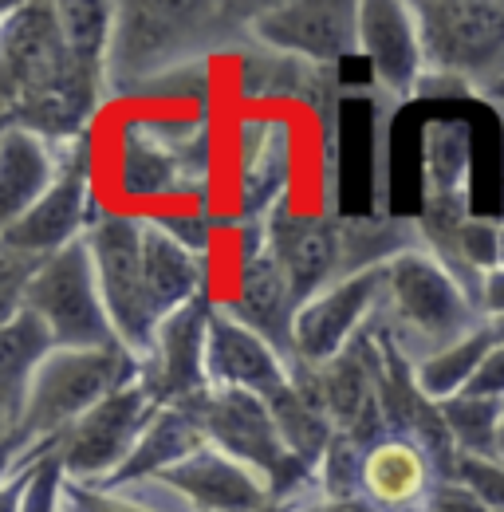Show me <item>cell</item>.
<instances>
[{
	"mask_svg": "<svg viewBox=\"0 0 504 512\" xmlns=\"http://www.w3.org/2000/svg\"><path fill=\"white\" fill-rule=\"evenodd\" d=\"M414 249H426V233H422L418 213L414 217L343 213V272H339V280L359 276V272H375V268H390L398 256L414 253Z\"/></svg>",
	"mask_w": 504,
	"mask_h": 512,
	"instance_id": "29",
	"label": "cell"
},
{
	"mask_svg": "<svg viewBox=\"0 0 504 512\" xmlns=\"http://www.w3.org/2000/svg\"><path fill=\"white\" fill-rule=\"evenodd\" d=\"M20 308H32L52 327L56 343L67 351L123 347L115 335L111 312H107L103 288H99V272H95V256H91L87 237L40 264Z\"/></svg>",
	"mask_w": 504,
	"mask_h": 512,
	"instance_id": "8",
	"label": "cell"
},
{
	"mask_svg": "<svg viewBox=\"0 0 504 512\" xmlns=\"http://www.w3.org/2000/svg\"><path fill=\"white\" fill-rule=\"evenodd\" d=\"M363 60L371 64V87L394 103H414L426 83V48L414 4L363 0L359 4Z\"/></svg>",
	"mask_w": 504,
	"mask_h": 512,
	"instance_id": "19",
	"label": "cell"
},
{
	"mask_svg": "<svg viewBox=\"0 0 504 512\" xmlns=\"http://www.w3.org/2000/svg\"><path fill=\"white\" fill-rule=\"evenodd\" d=\"M449 485H461L473 493L481 505L504 512V461L501 457H477V453H457Z\"/></svg>",
	"mask_w": 504,
	"mask_h": 512,
	"instance_id": "36",
	"label": "cell"
},
{
	"mask_svg": "<svg viewBox=\"0 0 504 512\" xmlns=\"http://www.w3.org/2000/svg\"><path fill=\"white\" fill-rule=\"evenodd\" d=\"M63 150L24 127H8L0 134V225L24 217L44 193L56 186L63 170Z\"/></svg>",
	"mask_w": 504,
	"mask_h": 512,
	"instance_id": "25",
	"label": "cell"
},
{
	"mask_svg": "<svg viewBox=\"0 0 504 512\" xmlns=\"http://www.w3.org/2000/svg\"><path fill=\"white\" fill-rule=\"evenodd\" d=\"M201 446H209V438H205L201 422L189 414L186 406H162L154 414V422L146 426V434L138 438L130 461L115 473V481L99 485V489H123V485H138V481H154L166 469H174L186 457H193Z\"/></svg>",
	"mask_w": 504,
	"mask_h": 512,
	"instance_id": "27",
	"label": "cell"
},
{
	"mask_svg": "<svg viewBox=\"0 0 504 512\" xmlns=\"http://www.w3.org/2000/svg\"><path fill=\"white\" fill-rule=\"evenodd\" d=\"M241 268H237V292L233 300L225 304L241 323H249L256 335H264L296 371V312H300V300L280 268V260L268 249V237H264V221L260 225H241Z\"/></svg>",
	"mask_w": 504,
	"mask_h": 512,
	"instance_id": "17",
	"label": "cell"
},
{
	"mask_svg": "<svg viewBox=\"0 0 504 512\" xmlns=\"http://www.w3.org/2000/svg\"><path fill=\"white\" fill-rule=\"evenodd\" d=\"M56 347L60 343L52 327L32 308H20L0 323V434H12V426L20 422L28 383Z\"/></svg>",
	"mask_w": 504,
	"mask_h": 512,
	"instance_id": "26",
	"label": "cell"
},
{
	"mask_svg": "<svg viewBox=\"0 0 504 512\" xmlns=\"http://www.w3.org/2000/svg\"><path fill=\"white\" fill-rule=\"evenodd\" d=\"M209 386L213 390H249V394H276L280 386L292 379V363L264 339L256 335L249 323H241L225 304L213 308L209 320Z\"/></svg>",
	"mask_w": 504,
	"mask_h": 512,
	"instance_id": "21",
	"label": "cell"
},
{
	"mask_svg": "<svg viewBox=\"0 0 504 512\" xmlns=\"http://www.w3.org/2000/svg\"><path fill=\"white\" fill-rule=\"evenodd\" d=\"M91 138H75L63 150L56 186L44 193L24 217L0 225V249L32 260H48L67 245L83 241L99 213H91Z\"/></svg>",
	"mask_w": 504,
	"mask_h": 512,
	"instance_id": "11",
	"label": "cell"
},
{
	"mask_svg": "<svg viewBox=\"0 0 504 512\" xmlns=\"http://www.w3.org/2000/svg\"><path fill=\"white\" fill-rule=\"evenodd\" d=\"M60 489H63L60 457L48 453L44 461H36L16 481H4L8 512H60Z\"/></svg>",
	"mask_w": 504,
	"mask_h": 512,
	"instance_id": "34",
	"label": "cell"
},
{
	"mask_svg": "<svg viewBox=\"0 0 504 512\" xmlns=\"http://www.w3.org/2000/svg\"><path fill=\"white\" fill-rule=\"evenodd\" d=\"M0 99L4 123L24 127L56 146L87 138L107 103V75L83 67L63 40L60 4H8L0 20Z\"/></svg>",
	"mask_w": 504,
	"mask_h": 512,
	"instance_id": "1",
	"label": "cell"
},
{
	"mask_svg": "<svg viewBox=\"0 0 504 512\" xmlns=\"http://www.w3.org/2000/svg\"><path fill=\"white\" fill-rule=\"evenodd\" d=\"M481 103H485V107L497 115V127H501V209H497V217L504 221V99H501V95H485Z\"/></svg>",
	"mask_w": 504,
	"mask_h": 512,
	"instance_id": "41",
	"label": "cell"
},
{
	"mask_svg": "<svg viewBox=\"0 0 504 512\" xmlns=\"http://www.w3.org/2000/svg\"><path fill=\"white\" fill-rule=\"evenodd\" d=\"M87 245L95 256L99 288L115 335L142 363L158 331L146 304V276H142V213H99L95 225L87 229Z\"/></svg>",
	"mask_w": 504,
	"mask_h": 512,
	"instance_id": "10",
	"label": "cell"
},
{
	"mask_svg": "<svg viewBox=\"0 0 504 512\" xmlns=\"http://www.w3.org/2000/svg\"><path fill=\"white\" fill-rule=\"evenodd\" d=\"M60 505L67 512H193L182 493H174L166 485V501L158 509V501L134 497V489H99V485H71L63 481Z\"/></svg>",
	"mask_w": 504,
	"mask_h": 512,
	"instance_id": "32",
	"label": "cell"
},
{
	"mask_svg": "<svg viewBox=\"0 0 504 512\" xmlns=\"http://www.w3.org/2000/svg\"><path fill=\"white\" fill-rule=\"evenodd\" d=\"M213 308L217 304L209 296H201L158 323L150 355L142 359V386L154 394L158 406H189L193 398L213 390L209 367H205Z\"/></svg>",
	"mask_w": 504,
	"mask_h": 512,
	"instance_id": "18",
	"label": "cell"
},
{
	"mask_svg": "<svg viewBox=\"0 0 504 512\" xmlns=\"http://www.w3.org/2000/svg\"><path fill=\"white\" fill-rule=\"evenodd\" d=\"M154 481L182 493L193 512H264L268 505H276L272 485L213 442Z\"/></svg>",
	"mask_w": 504,
	"mask_h": 512,
	"instance_id": "20",
	"label": "cell"
},
{
	"mask_svg": "<svg viewBox=\"0 0 504 512\" xmlns=\"http://www.w3.org/2000/svg\"><path fill=\"white\" fill-rule=\"evenodd\" d=\"M501 264H504V233H501Z\"/></svg>",
	"mask_w": 504,
	"mask_h": 512,
	"instance_id": "46",
	"label": "cell"
},
{
	"mask_svg": "<svg viewBox=\"0 0 504 512\" xmlns=\"http://www.w3.org/2000/svg\"><path fill=\"white\" fill-rule=\"evenodd\" d=\"M142 276H146V304L154 323L209 296V260L186 249L150 213H142Z\"/></svg>",
	"mask_w": 504,
	"mask_h": 512,
	"instance_id": "23",
	"label": "cell"
},
{
	"mask_svg": "<svg viewBox=\"0 0 504 512\" xmlns=\"http://www.w3.org/2000/svg\"><path fill=\"white\" fill-rule=\"evenodd\" d=\"M142 363L126 347L107 351H67L56 347L32 375L20 422L4 434V481H16L36 461L56 453L63 434L87 418L115 390L138 383Z\"/></svg>",
	"mask_w": 504,
	"mask_h": 512,
	"instance_id": "3",
	"label": "cell"
},
{
	"mask_svg": "<svg viewBox=\"0 0 504 512\" xmlns=\"http://www.w3.org/2000/svg\"><path fill=\"white\" fill-rule=\"evenodd\" d=\"M441 473L418 442L386 434L367 446L359 465V497L378 512H430Z\"/></svg>",
	"mask_w": 504,
	"mask_h": 512,
	"instance_id": "22",
	"label": "cell"
},
{
	"mask_svg": "<svg viewBox=\"0 0 504 512\" xmlns=\"http://www.w3.org/2000/svg\"><path fill=\"white\" fill-rule=\"evenodd\" d=\"M489 95H501V99H504V79L497 83V87H493V91H489ZM481 99H485V95H481ZM481 99H477V103H481Z\"/></svg>",
	"mask_w": 504,
	"mask_h": 512,
	"instance_id": "44",
	"label": "cell"
},
{
	"mask_svg": "<svg viewBox=\"0 0 504 512\" xmlns=\"http://www.w3.org/2000/svg\"><path fill=\"white\" fill-rule=\"evenodd\" d=\"M312 379L315 398L323 402L331 426L339 438H351L355 446H375L386 438V414H382V343L375 323L327 367H304Z\"/></svg>",
	"mask_w": 504,
	"mask_h": 512,
	"instance_id": "13",
	"label": "cell"
},
{
	"mask_svg": "<svg viewBox=\"0 0 504 512\" xmlns=\"http://www.w3.org/2000/svg\"><path fill=\"white\" fill-rule=\"evenodd\" d=\"M268 410H272V418H276V430H280L288 453H292L304 469L319 473L327 449L335 442V426H331L323 402L315 398L312 379H308L304 367H296L288 383L280 386L276 394H268Z\"/></svg>",
	"mask_w": 504,
	"mask_h": 512,
	"instance_id": "28",
	"label": "cell"
},
{
	"mask_svg": "<svg viewBox=\"0 0 504 512\" xmlns=\"http://www.w3.org/2000/svg\"><path fill=\"white\" fill-rule=\"evenodd\" d=\"M481 320L493 323L504 320V264L485 272V284H481Z\"/></svg>",
	"mask_w": 504,
	"mask_h": 512,
	"instance_id": "40",
	"label": "cell"
},
{
	"mask_svg": "<svg viewBox=\"0 0 504 512\" xmlns=\"http://www.w3.org/2000/svg\"><path fill=\"white\" fill-rule=\"evenodd\" d=\"M363 99L371 107V213L386 217L390 213V130L402 103H394L375 87H367Z\"/></svg>",
	"mask_w": 504,
	"mask_h": 512,
	"instance_id": "33",
	"label": "cell"
},
{
	"mask_svg": "<svg viewBox=\"0 0 504 512\" xmlns=\"http://www.w3.org/2000/svg\"><path fill=\"white\" fill-rule=\"evenodd\" d=\"M426 83L418 99H481L504 79V0L414 4Z\"/></svg>",
	"mask_w": 504,
	"mask_h": 512,
	"instance_id": "4",
	"label": "cell"
},
{
	"mask_svg": "<svg viewBox=\"0 0 504 512\" xmlns=\"http://www.w3.org/2000/svg\"><path fill=\"white\" fill-rule=\"evenodd\" d=\"M186 410L201 422L213 446L245 461L272 485L276 501H296V505L319 501V481L312 469H304L288 453L276 430V418L268 410V398L249 394V390H205Z\"/></svg>",
	"mask_w": 504,
	"mask_h": 512,
	"instance_id": "7",
	"label": "cell"
},
{
	"mask_svg": "<svg viewBox=\"0 0 504 512\" xmlns=\"http://www.w3.org/2000/svg\"><path fill=\"white\" fill-rule=\"evenodd\" d=\"M386 296V268L359 272L327 284L296 312V367H327L339 359L371 323Z\"/></svg>",
	"mask_w": 504,
	"mask_h": 512,
	"instance_id": "15",
	"label": "cell"
},
{
	"mask_svg": "<svg viewBox=\"0 0 504 512\" xmlns=\"http://www.w3.org/2000/svg\"><path fill=\"white\" fill-rule=\"evenodd\" d=\"M493 327H497V335H501V343H504V320H493Z\"/></svg>",
	"mask_w": 504,
	"mask_h": 512,
	"instance_id": "45",
	"label": "cell"
},
{
	"mask_svg": "<svg viewBox=\"0 0 504 512\" xmlns=\"http://www.w3.org/2000/svg\"><path fill=\"white\" fill-rule=\"evenodd\" d=\"M430 512H497L489 509V505H481L473 493H465L461 485H449V481H441L438 493H434V505Z\"/></svg>",
	"mask_w": 504,
	"mask_h": 512,
	"instance_id": "39",
	"label": "cell"
},
{
	"mask_svg": "<svg viewBox=\"0 0 504 512\" xmlns=\"http://www.w3.org/2000/svg\"><path fill=\"white\" fill-rule=\"evenodd\" d=\"M308 509V505H296V501H276V505H268L264 512H300Z\"/></svg>",
	"mask_w": 504,
	"mask_h": 512,
	"instance_id": "42",
	"label": "cell"
},
{
	"mask_svg": "<svg viewBox=\"0 0 504 512\" xmlns=\"http://www.w3.org/2000/svg\"><path fill=\"white\" fill-rule=\"evenodd\" d=\"M378 320L414 359V367L461 343L485 323L465 288L430 249H414L386 268V296Z\"/></svg>",
	"mask_w": 504,
	"mask_h": 512,
	"instance_id": "5",
	"label": "cell"
},
{
	"mask_svg": "<svg viewBox=\"0 0 504 512\" xmlns=\"http://www.w3.org/2000/svg\"><path fill=\"white\" fill-rule=\"evenodd\" d=\"M473 217V123L430 119L422 127V233L426 249L449 241Z\"/></svg>",
	"mask_w": 504,
	"mask_h": 512,
	"instance_id": "14",
	"label": "cell"
},
{
	"mask_svg": "<svg viewBox=\"0 0 504 512\" xmlns=\"http://www.w3.org/2000/svg\"><path fill=\"white\" fill-rule=\"evenodd\" d=\"M256 4L158 0L115 4V32L107 52V99H142L154 83L189 64H209L217 52L252 44Z\"/></svg>",
	"mask_w": 504,
	"mask_h": 512,
	"instance_id": "2",
	"label": "cell"
},
{
	"mask_svg": "<svg viewBox=\"0 0 504 512\" xmlns=\"http://www.w3.org/2000/svg\"><path fill=\"white\" fill-rule=\"evenodd\" d=\"M268 249L280 260L296 300H312L343 272V213L319 209L300 213L288 205V197L264 217Z\"/></svg>",
	"mask_w": 504,
	"mask_h": 512,
	"instance_id": "16",
	"label": "cell"
},
{
	"mask_svg": "<svg viewBox=\"0 0 504 512\" xmlns=\"http://www.w3.org/2000/svg\"><path fill=\"white\" fill-rule=\"evenodd\" d=\"M469 394H489V398H504V343L493 347V355L481 363L477 379L469 386Z\"/></svg>",
	"mask_w": 504,
	"mask_h": 512,
	"instance_id": "38",
	"label": "cell"
},
{
	"mask_svg": "<svg viewBox=\"0 0 504 512\" xmlns=\"http://www.w3.org/2000/svg\"><path fill=\"white\" fill-rule=\"evenodd\" d=\"M288 130L280 123H245L241 127V162H237V221L260 225L288 193Z\"/></svg>",
	"mask_w": 504,
	"mask_h": 512,
	"instance_id": "24",
	"label": "cell"
},
{
	"mask_svg": "<svg viewBox=\"0 0 504 512\" xmlns=\"http://www.w3.org/2000/svg\"><path fill=\"white\" fill-rule=\"evenodd\" d=\"M252 44L296 56L319 67H339L343 60L363 56L359 36V4L347 0H284L256 4Z\"/></svg>",
	"mask_w": 504,
	"mask_h": 512,
	"instance_id": "12",
	"label": "cell"
},
{
	"mask_svg": "<svg viewBox=\"0 0 504 512\" xmlns=\"http://www.w3.org/2000/svg\"><path fill=\"white\" fill-rule=\"evenodd\" d=\"M501 343V335H497V327L493 323H481L473 335H465L461 343H453V347H445L441 355L434 359H426V363H418V386L426 390V398L430 402H449V398H457V394H465L473 379H477V371H481V363L493 355V347Z\"/></svg>",
	"mask_w": 504,
	"mask_h": 512,
	"instance_id": "30",
	"label": "cell"
},
{
	"mask_svg": "<svg viewBox=\"0 0 504 512\" xmlns=\"http://www.w3.org/2000/svg\"><path fill=\"white\" fill-rule=\"evenodd\" d=\"M150 217H154L162 229H170L186 249L209 256L217 221H213V213H209V205H205V201H201V205H193L189 213H150Z\"/></svg>",
	"mask_w": 504,
	"mask_h": 512,
	"instance_id": "37",
	"label": "cell"
},
{
	"mask_svg": "<svg viewBox=\"0 0 504 512\" xmlns=\"http://www.w3.org/2000/svg\"><path fill=\"white\" fill-rule=\"evenodd\" d=\"M158 410L162 406L142 386V375H138V383L115 390L107 402H99L87 418H79L56 442L63 481H71V485H111L115 473L130 461L138 438L146 434V426L154 422Z\"/></svg>",
	"mask_w": 504,
	"mask_h": 512,
	"instance_id": "9",
	"label": "cell"
},
{
	"mask_svg": "<svg viewBox=\"0 0 504 512\" xmlns=\"http://www.w3.org/2000/svg\"><path fill=\"white\" fill-rule=\"evenodd\" d=\"M363 453L367 449L355 446L351 438H339L327 449L315 481H319V497L323 501H363L359 497V465H363Z\"/></svg>",
	"mask_w": 504,
	"mask_h": 512,
	"instance_id": "35",
	"label": "cell"
},
{
	"mask_svg": "<svg viewBox=\"0 0 504 512\" xmlns=\"http://www.w3.org/2000/svg\"><path fill=\"white\" fill-rule=\"evenodd\" d=\"M497 449H501V461H504V418H501V434H497Z\"/></svg>",
	"mask_w": 504,
	"mask_h": 512,
	"instance_id": "43",
	"label": "cell"
},
{
	"mask_svg": "<svg viewBox=\"0 0 504 512\" xmlns=\"http://www.w3.org/2000/svg\"><path fill=\"white\" fill-rule=\"evenodd\" d=\"M209 162V111L193 119H134L119 134L115 186L134 201L189 197L201 205L209 193Z\"/></svg>",
	"mask_w": 504,
	"mask_h": 512,
	"instance_id": "6",
	"label": "cell"
},
{
	"mask_svg": "<svg viewBox=\"0 0 504 512\" xmlns=\"http://www.w3.org/2000/svg\"><path fill=\"white\" fill-rule=\"evenodd\" d=\"M60 512H67V509H63V505H60Z\"/></svg>",
	"mask_w": 504,
	"mask_h": 512,
	"instance_id": "47",
	"label": "cell"
},
{
	"mask_svg": "<svg viewBox=\"0 0 504 512\" xmlns=\"http://www.w3.org/2000/svg\"><path fill=\"white\" fill-rule=\"evenodd\" d=\"M445 426L457 442V453H477V457H501L497 449V434H501L504 418V398H489V394H457L449 402H441Z\"/></svg>",
	"mask_w": 504,
	"mask_h": 512,
	"instance_id": "31",
	"label": "cell"
}]
</instances>
